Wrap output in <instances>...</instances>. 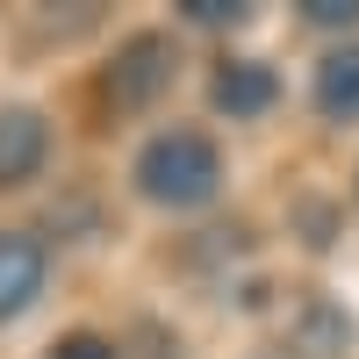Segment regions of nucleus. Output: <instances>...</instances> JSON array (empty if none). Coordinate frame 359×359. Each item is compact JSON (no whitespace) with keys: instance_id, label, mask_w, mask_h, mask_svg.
<instances>
[{"instance_id":"obj_1","label":"nucleus","mask_w":359,"mask_h":359,"mask_svg":"<svg viewBox=\"0 0 359 359\" xmlns=\"http://www.w3.org/2000/svg\"><path fill=\"white\" fill-rule=\"evenodd\" d=\"M130 180H137V194L158 201V208H201L223 187V151H216V137H201V130H158L137 151Z\"/></svg>"},{"instance_id":"obj_2","label":"nucleus","mask_w":359,"mask_h":359,"mask_svg":"<svg viewBox=\"0 0 359 359\" xmlns=\"http://www.w3.org/2000/svg\"><path fill=\"white\" fill-rule=\"evenodd\" d=\"M50 280V252L29 230H0V323H15Z\"/></svg>"},{"instance_id":"obj_3","label":"nucleus","mask_w":359,"mask_h":359,"mask_svg":"<svg viewBox=\"0 0 359 359\" xmlns=\"http://www.w3.org/2000/svg\"><path fill=\"white\" fill-rule=\"evenodd\" d=\"M165 79H172V43L165 36H130L115 72H108V94H115V108H144Z\"/></svg>"},{"instance_id":"obj_4","label":"nucleus","mask_w":359,"mask_h":359,"mask_svg":"<svg viewBox=\"0 0 359 359\" xmlns=\"http://www.w3.org/2000/svg\"><path fill=\"white\" fill-rule=\"evenodd\" d=\"M43 158H50V123L36 108H0V187L36 180Z\"/></svg>"},{"instance_id":"obj_5","label":"nucleus","mask_w":359,"mask_h":359,"mask_svg":"<svg viewBox=\"0 0 359 359\" xmlns=\"http://www.w3.org/2000/svg\"><path fill=\"white\" fill-rule=\"evenodd\" d=\"M208 94H216V108L230 115V123H245V115H266V108H273L280 79L266 72V65H252V57H237V65L216 72V86H208Z\"/></svg>"},{"instance_id":"obj_6","label":"nucleus","mask_w":359,"mask_h":359,"mask_svg":"<svg viewBox=\"0 0 359 359\" xmlns=\"http://www.w3.org/2000/svg\"><path fill=\"white\" fill-rule=\"evenodd\" d=\"M316 108L331 123H359V43H338L316 65Z\"/></svg>"},{"instance_id":"obj_7","label":"nucleus","mask_w":359,"mask_h":359,"mask_svg":"<svg viewBox=\"0 0 359 359\" xmlns=\"http://www.w3.org/2000/svg\"><path fill=\"white\" fill-rule=\"evenodd\" d=\"M302 15L323 22V29H352L359 22V0H302Z\"/></svg>"},{"instance_id":"obj_8","label":"nucleus","mask_w":359,"mask_h":359,"mask_svg":"<svg viewBox=\"0 0 359 359\" xmlns=\"http://www.w3.org/2000/svg\"><path fill=\"white\" fill-rule=\"evenodd\" d=\"M57 359H115V345L94 331H72V338H57Z\"/></svg>"},{"instance_id":"obj_9","label":"nucleus","mask_w":359,"mask_h":359,"mask_svg":"<svg viewBox=\"0 0 359 359\" xmlns=\"http://www.w3.org/2000/svg\"><path fill=\"white\" fill-rule=\"evenodd\" d=\"M194 22H245V0H180Z\"/></svg>"}]
</instances>
